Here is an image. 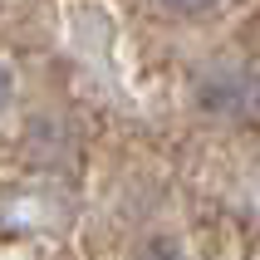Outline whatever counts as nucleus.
<instances>
[{"instance_id":"f257e3e1","label":"nucleus","mask_w":260,"mask_h":260,"mask_svg":"<svg viewBox=\"0 0 260 260\" xmlns=\"http://www.w3.org/2000/svg\"><path fill=\"white\" fill-rule=\"evenodd\" d=\"M133 260H197L182 241H172V236H157V241H147V246H138V255Z\"/></svg>"},{"instance_id":"f03ea898","label":"nucleus","mask_w":260,"mask_h":260,"mask_svg":"<svg viewBox=\"0 0 260 260\" xmlns=\"http://www.w3.org/2000/svg\"><path fill=\"white\" fill-rule=\"evenodd\" d=\"M162 10H172V15H182V20H202V15H211L221 5V0H157Z\"/></svg>"},{"instance_id":"7ed1b4c3","label":"nucleus","mask_w":260,"mask_h":260,"mask_svg":"<svg viewBox=\"0 0 260 260\" xmlns=\"http://www.w3.org/2000/svg\"><path fill=\"white\" fill-rule=\"evenodd\" d=\"M15 93H20V79H15V69L0 59V118L15 108Z\"/></svg>"}]
</instances>
